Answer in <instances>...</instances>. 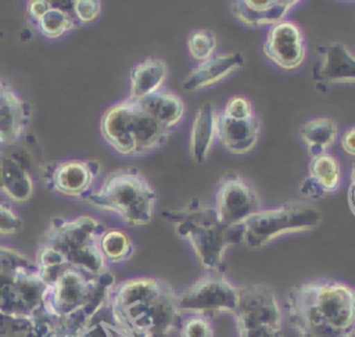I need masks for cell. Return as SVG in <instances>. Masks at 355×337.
Here are the masks:
<instances>
[{"instance_id": "obj_1", "label": "cell", "mask_w": 355, "mask_h": 337, "mask_svg": "<svg viewBox=\"0 0 355 337\" xmlns=\"http://www.w3.org/2000/svg\"><path fill=\"white\" fill-rule=\"evenodd\" d=\"M286 313L298 337H355V287L340 280H311L291 287Z\"/></svg>"}, {"instance_id": "obj_2", "label": "cell", "mask_w": 355, "mask_h": 337, "mask_svg": "<svg viewBox=\"0 0 355 337\" xmlns=\"http://www.w3.org/2000/svg\"><path fill=\"white\" fill-rule=\"evenodd\" d=\"M107 226L89 215L54 218L50 221L35 255L42 279L62 268H75L92 276L110 270L100 250Z\"/></svg>"}, {"instance_id": "obj_3", "label": "cell", "mask_w": 355, "mask_h": 337, "mask_svg": "<svg viewBox=\"0 0 355 337\" xmlns=\"http://www.w3.org/2000/svg\"><path fill=\"white\" fill-rule=\"evenodd\" d=\"M43 315L53 330L79 334L89 320L108 304L115 277L108 270L92 276L75 268H62L43 279Z\"/></svg>"}, {"instance_id": "obj_4", "label": "cell", "mask_w": 355, "mask_h": 337, "mask_svg": "<svg viewBox=\"0 0 355 337\" xmlns=\"http://www.w3.org/2000/svg\"><path fill=\"white\" fill-rule=\"evenodd\" d=\"M108 306L121 323L150 337L171 336L178 331L182 319L175 288L153 276L116 282L111 288Z\"/></svg>"}, {"instance_id": "obj_5", "label": "cell", "mask_w": 355, "mask_h": 337, "mask_svg": "<svg viewBox=\"0 0 355 337\" xmlns=\"http://www.w3.org/2000/svg\"><path fill=\"white\" fill-rule=\"evenodd\" d=\"M162 216L173 226L175 233L191 245L198 263L207 272L223 273L227 248L243 244V226L223 223L214 205L197 198L164 211Z\"/></svg>"}, {"instance_id": "obj_6", "label": "cell", "mask_w": 355, "mask_h": 337, "mask_svg": "<svg viewBox=\"0 0 355 337\" xmlns=\"http://www.w3.org/2000/svg\"><path fill=\"white\" fill-rule=\"evenodd\" d=\"M44 282L33 259L0 244V331L11 322L39 325Z\"/></svg>"}, {"instance_id": "obj_7", "label": "cell", "mask_w": 355, "mask_h": 337, "mask_svg": "<svg viewBox=\"0 0 355 337\" xmlns=\"http://www.w3.org/2000/svg\"><path fill=\"white\" fill-rule=\"evenodd\" d=\"M83 201L114 214L126 225L146 226L154 218L157 193L139 169L122 168L108 173L100 187L93 189Z\"/></svg>"}, {"instance_id": "obj_8", "label": "cell", "mask_w": 355, "mask_h": 337, "mask_svg": "<svg viewBox=\"0 0 355 337\" xmlns=\"http://www.w3.org/2000/svg\"><path fill=\"white\" fill-rule=\"evenodd\" d=\"M100 132L105 143L125 157L150 154L162 147L172 133L148 115L139 101L128 97L105 110Z\"/></svg>"}, {"instance_id": "obj_9", "label": "cell", "mask_w": 355, "mask_h": 337, "mask_svg": "<svg viewBox=\"0 0 355 337\" xmlns=\"http://www.w3.org/2000/svg\"><path fill=\"white\" fill-rule=\"evenodd\" d=\"M322 219L320 208L302 200L262 208L243 223V244L258 250L282 236L315 230Z\"/></svg>"}, {"instance_id": "obj_10", "label": "cell", "mask_w": 355, "mask_h": 337, "mask_svg": "<svg viewBox=\"0 0 355 337\" xmlns=\"http://www.w3.org/2000/svg\"><path fill=\"white\" fill-rule=\"evenodd\" d=\"M240 301L233 313L237 337H284L283 305L265 283L239 286Z\"/></svg>"}, {"instance_id": "obj_11", "label": "cell", "mask_w": 355, "mask_h": 337, "mask_svg": "<svg viewBox=\"0 0 355 337\" xmlns=\"http://www.w3.org/2000/svg\"><path fill=\"white\" fill-rule=\"evenodd\" d=\"M240 301V290L223 273L207 272L178 293L180 315H232Z\"/></svg>"}, {"instance_id": "obj_12", "label": "cell", "mask_w": 355, "mask_h": 337, "mask_svg": "<svg viewBox=\"0 0 355 337\" xmlns=\"http://www.w3.org/2000/svg\"><path fill=\"white\" fill-rule=\"evenodd\" d=\"M214 208L219 219L229 226H243L262 209L261 198L254 186L239 173H227L218 182Z\"/></svg>"}, {"instance_id": "obj_13", "label": "cell", "mask_w": 355, "mask_h": 337, "mask_svg": "<svg viewBox=\"0 0 355 337\" xmlns=\"http://www.w3.org/2000/svg\"><path fill=\"white\" fill-rule=\"evenodd\" d=\"M101 166L92 159L53 161L43 166L42 178L53 193L83 200L100 176Z\"/></svg>"}, {"instance_id": "obj_14", "label": "cell", "mask_w": 355, "mask_h": 337, "mask_svg": "<svg viewBox=\"0 0 355 337\" xmlns=\"http://www.w3.org/2000/svg\"><path fill=\"white\" fill-rule=\"evenodd\" d=\"M306 39L302 28L293 19H284L269 28L265 42V57L283 71H294L306 58Z\"/></svg>"}, {"instance_id": "obj_15", "label": "cell", "mask_w": 355, "mask_h": 337, "mask_svg": "<svg viewBox=\"0 0 355 337\" xmlns=\"http://www.w3.org/2000/svg\"><path fill=\"white\" fill-rule=\"evenodd\" d=\"M319 60L312 67L315 87L326 93L336 85H355V54L341 42H327L318 49Z\"/></svg>"}, {"instance_id": "obj_16", "label": "cell", "mask_w": 355, "mask_h": 337, "mask_svg": "<svg viewBox=\"0 0 355 337\" xmlns=\"http://www.w3.org/2000/svg\"><path fill=\"white\" fill-rule=\"evenodd\" d=\"M29 157L15 146L0 150V194L15 204L28 202L35 193Z\"/></svg>"}, {"instance_id": "obj_17", "label": "cell", "mask_w": 355, "mask_h": 337, "mask_svg": "<svg viewBox=\"0 0 355 337\" xmlns=\"http://www.w3.org/2000/svg\"><path fill=\"white\" fill-rule=\"evenodd\" d=\"M31 119V105L0 78V150L22 141Z\"/></svg>"}, {"instance_id": "obj_18", "label": "cell", "mask_w": 355, "mask_h": 337, "mask_svg": "<svg viewBox=\"0 0 355 337\" xmlns=\"http://www.w3.org/2000/svg\"><path fill=\"white\" fill-rule=\"evenodd\" d=\"M341 166L333 154L315 155L311 157L308 175L300 184V193L311 201L322 200L336 193L341 186Z\"/></svg>"}, {"instance_id": "obj_19", "label": "cell", "mask_w": 355, "mask_h": 337, "mask_svg": "<svg viewBox=\"0 0 355 337\" xmlns=\"http://www.w3.org/2000/svg\"><path fill=\"white\" fill-rule=\"evenodd\" d=\"M245 62V58L239 51L216 53L209 60L197 64L183 79L182 86L189 92H200L208 89L229 75L239 71Z\"/></svg>"}, {"instance_id": "obj_20", "label": "cell", "mask_w": 355, "mask_h": 337, "mask_svg": "<svg viewBox=\"0 0 355 337\" xmlns=\"http://www.w3.org/2000/svg\"><path fill=\"white\" fill-rule=\"evenodd\" d=\"M298 0H234L232 14L244 26H273L286 19Z\"/></svg>"}, {"instance_id": "obj_21", "label": "cell", "mask_w": 355, "mask_h": 337, "mask_svg": "<svg viewBox=\"0 0 355 337\" xmlns=\"http://www.w3.org/2000/svg\"><path fill=\"white\" fill-rule=\"evenodd\" d=\"M261 121L255 115L247 121H236L216 112V141L230 154L243 155L252 151L259 140Z\"/></svg>"}, {"instance_id": "obj_22", "label": "cell", "mask_w": 355, "mask_h": 337, "mask_svg": "<svg viewBox=\"0 0 355 337\" xmlns=\"http://www.w3.org/2000/svg\"><path fill=\"white\" fill-rule=\"evenodd\" d=\"M168 78V64L161 58L148 57L137 62L129 74L128 98L140 101L162 90Z\"/></svg>"}, {"instance_id": "obj_23", "label": "cell", "mask_w": 355, "mask_h": 337, "mask_svg": "<svg viewBox=\"0 0 355 337\" xmlns=\"http://www.w3.org/2000/svg\"><path fill=\"white\" fill-rule=\"evenodd\" d=\"M216 110L211 103L201 104L193 118L190 130V155L197 164H202L216 140Z\"/></svg>"}, {"instance_id": "obj_24", "label": "cell", "mask_w": 355, "mask_h": 337, "mask_svg": "<svg viewBox=\"0 0 355 337\" xmlns=\"http://www.w3.org/2000/svg\"><path fill=\"white\" fill-rule=\"evenodd\" d=\"M300 137L311 157L329 153L338 137V123L331 116H313L302 123Z\"/></svg>"}, {"instance_id": "obj_25", "label": "cell", "mask_w": 355, "mask_h": 337, "mask_svg": "<svg viewBox=\"0 0 355 337\" xmlns=\"http://www.w3.org/2000/svg\"><path fill=\"white\" fill-rule=\"evenodd\" d=\"M143 110L164 128L172 130L184 116L186 105L183 98L169 90H161L139 101Z\"/></svg>"}, {"instance_id": "obj_26", "label": "cell", "mask_w": 355, "mask_h": 337, "mask_svg": "<svg viewBox=\"0 0 355 337\" xmlns=\"http://www.w3.org/2000/svg\"><path fill=\"white\" fill-rule=\"evenodd\" d=\"M32 26L46 39H58L75 29L79 25L72 12V1H50L49 10Z\"/></svg>"}, {"instance_id": "obj_27", "label": "cell", "mask_w": 355, "mask_h": 337, "mask_svg": "<svg viewBox=\"0 0 355 337\" xmlns=\"http://www.w3.org/2000/svg\"><path fill=\"white\" fill-rule=\"evenodd\" d=\"M100 250L110 266L118 265L133 258L135 241L125 230L107 229L100 239Z\"/></svg>"}, {"instance_id": "obj_28", "label": "cell", "mask_w": 355, "mask_h": 337, "mask_svg": "<svg viewBox=\"0 0 355 337\" xmlns=\"http://www.w3.org/2000/svg\"><path fill=\"white\" fill-rule=\"evenodd\" d=\"M186 44L190 57L200 64L216 54L218 37L208 28H197L189 35Z\"/></svg>"}, {"instance_id": "obj_29", "label": "cell", "mask_w": 355, "mask_h": 337, "mask_svg": "<svg viewBox=\"0 0 355 337\" xmlns=\"http://www.w3.org/2000/svg\"><path fill=\"white\" fill-rule=\"evenodd\" d=\"M179 337H214L211 318L204 315H183L178 327Z\"/></svg>"}, {"instance_id": "obj_30", "label": "cell", "mask_w": 355, "mask_h": 337, "mask_svg": "<svg viewBox=\"0 0 355 337\" xmlns=\"http://www.w3.org/2000/svg\"><path fill=\"white\" fill-rule=\"evenodd\" d=\"M220 112L225 116H227L230 119H236V121H247V119H251L255 116L251 101L245 96H241V94H234L230 98H227V101L225 103Z\"/></svg>"}, {"instance_id": "obj_31", "label": "cell", "mask_w": 355, "mask_h": 337, "mask_svg": "<svg viewBox=\"0 0 355 337\" xmlns=\"http://www.w3.org/2000/svg\"><path fill=\"white\" fill-rule=\"evenodd\" d=\"M22 219L19 214L4 202H0V236H15L22 230Z\"/></svg>"}, {"instance_id": "obj_32", "label": "cell", "mask_w": 355, "mask_h": 337, "mask_svg": "<svg viewBox=\"0 0 355 337\" xmlns=\"http://www.w3.org/2000/svg\"><path fill=\"white\" fill-rule=\"evenodd\" d=\"M72 12L78 25H87L98 18L101 3L97 0H75L72 1Z\"/></svg>"}, {"instance_id": "obj_33", "label": "cell", "mask_w": 355, "mask_h": 337, "mask_svg": "<svg viewBox=\"0 0 355 337\" xmlns=\"http://www.w3.org/2000/svg\"><path fill=\"white\" fill-rule=\"evenodd\" d=\"M50 1L49 0H29L25 7L26 19L31 25H33L37 19H40L44 12L49 10Z\"/></svg>"}, {"instance_id": "obj_34", "label": "cell", "mask_w": 355, "mask_h": 337, "mask_svg": "<svg viewBox=\"0 0 355 337\" xmlns=\"http://www.w3.org/2000/svg\"><path fill=\"white\" fill-rule=\"evenodd\" d=\"M340 146L345 154L355 157V126H349L341 133Z\"/></svg>"}, {"instance_id": "obj_35", "label": "cell", "mask_w": 355, "mask_h": 337, "mask_svg": "<svg viewBox=\"0 0 355 337\" xmlns=\"http://www.w3.org/2000/svg\"><path fill=\"white\" fill-rule=\"evenodd\" d=\"M347 200H348V205L351 212L355 216V180H349V186H348V193H347Z\"/></svg>"}, {"instance_id": "obj_36", "label": "cell", "mask_w": 355, "mask_h": 337, "mask_svg": "<svg viewBox=\"0 0 355 337\" xmlns=\"http://www.w3.org/2000/svg\"><path fill=\"white\" fill-rule=\"evenodd\" d=\"M47 337H80L79 334H69V333H64L60 330H51L50 334Z\"/></svg>"}, {"instance_id": "obj_37", "label": "cell", "mask_w": 355, "mask_h": 337, "mask_svg": "<svg viewBox=\"0 0 355 337\" xmlns=\"http://www.w3.org/2000/svg\"><path fill=\"white\" fill-rule=\"evenodd\" d=\"M349 180H355V162L352 164V168H351V178Z\"/></svg>"}]
</instances>
